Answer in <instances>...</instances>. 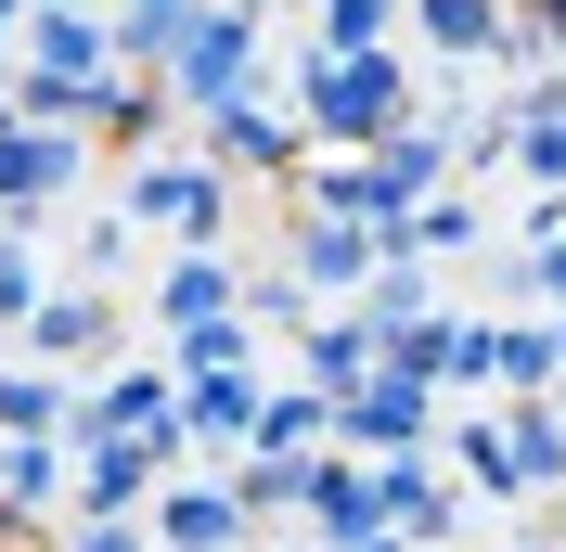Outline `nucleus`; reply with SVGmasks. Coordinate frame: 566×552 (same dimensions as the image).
I'll return each mask as SVG.
<instances>
[{
    "label": "nucleus",
    "mask_w": 566,
    "mask_h": 552,
    "mask_svg": "<svg viewBox=\"0 0 566 552\" xmlns=\"http://www.w3.org/2000/svg\"><path fill=\"white\" fill-rule=\"evenodd\" d=\"M412 65L399 52H296V129L322 141V155H387L399 129H412Z\"/></svg>",
    "instance_id": "1"
},
{
    "label": "nucleus",
    "mask_w": 566,
    "mask_h": 552,
    "mask_svg": "<svg viewBox=\"0 0 566 552\" xmlns=\"http://www.w3.org/2000/svg\"><path fill=\"white\" fill-rule=\"evenodd\" d=\"M116 219L180 232V257H219V244H232V168H207V155H129Z\"/></svg>",
    "instance_id": "2"
},
{
    "label": "nucleus",
    "mask_w": 566,
    "mask_h": 552,
    "mask_svg": "<svg viewBox=\"0 0 566 552\" xmlns=\"http://www.w3.org/2000/svg\"><path fill=\"white\" fill-rule=\"evenodd\" d=\"M258 65H271V39H258V0H207L193 13V39H180V65H168V104L219 116V104H245Z\"/></svg>",
    "instance_id": "3"
},
{
    "label": "nucleus",
    "mask_w": 566,
    "mask_h": 552,
    "mask_svg": "<svg viewBox=\"0 0 566 552\" xmlns=\"http://www.w3.org/2000/svg\"><path fill=\"white\" fill-rule=\"evenodd\" d=\"M65 449H77V437H65ZM180 449H193L180 424H155V437H104V449H77V514H91V527H129L142 501H168V488H180Z\"/></svg>",
    "instance_id": "4"
},
{
    "label": "nucleus",
    "mask_w": 566,
    "mask_h": 552,
    "mask_svg": "<svg viewBox=\"0 0 566 552\" xmlns=\"http://www.w3.org/2000/svg\"><path fill=\"white\" fill-rule=\"evenodd\" d=\"M424 437H438V385L399 373V360L360 399H335V449H360V463H424Z\"/></svg>",
    "instance_id": "5"
},
{
    "label": "nucleus",
    "mask_w": 566,
    "mask_h": 552,
    "mask_svg": "<svg viewBox=\"0 0 566 552\" xmlns=\"http://www.w3.org/2000/svg\"><path fill=\"white\" fill-rule=\"evenodd\" d=\"M77 168H91V141L77 129H27L13 91H0V219H39L52 193H77Z\"/></svg>",
    "instance_id": "6"
},
{
    "label": "nucleus",
    "mask_w": 566,
    "mask_h": 552,
    "mask_svg": "<svg viewBox=\"0 0 566 552\" xmlns=\"http://www.w3.org/2000/svg\"><path fill=\"white\" fill-rule=\"evenodd\" d=\"M310 155H322V141L296 129V116H271L258 91L207 116V168H232V180H310Z\"/></svg>",
    "instance_id": "7"
},
{
    "label": "nucleus",
    "mask_w": 566,
    "mask_h": 552,
    "mask_svg": "<svg viewBox=\"0 0 566 552\" xmlns=\"http://www.w3.org/2000/svg\"><path fill=\"white\" fill-rule=\"evenodd\" d=\"M283 270L310 283L322 309H360V296H374V270H387V244L348 232V219H310V206H296V232H283Z\"/></svg>",
    "instance_id": "8"
},
{
    "label": "nucleus",
    "mask_w": 566,
    "mask_h": 552,
    "mask_svg": "<svg viewBox=\"0 0 566 552\" xmlns=\"http://www.w3.org/2000/svg\"><path fill=\"white\" fill-rule=\"evenodd\" d=\"M155 424H180V373H168V360H129V373L77 385V424H65V437L104 449V437H155Z\"/></svg>",
    "instance_id": "9"
},
{
    "label": "nucleus",
    "mask_w": 566,
    "mask_h": 552,
    "mask_svg": "<svg viewBox=\"0 0 566 552\" xmlns=\"http://www.w3.org/2000/svg\"><path fill=\"white\" fill-rule=\"evenodd\" d=\"M387 360L424 373L438 399H476V385H502V321H424V335H399Z\"/></svg>",
    "instance_id": "10"
},
{
    "label": "nucleus",
    "mask_w": 566,
    "mask_h": 552,
    "mask_svg": "<svg viewBox=\"0 0 566 552\" xmlns=\"http://www.w3.org/2000/svg\"><path fill=\"white\" fill-rule=\"evenodd\" d=\"M399 26H424L438 65H502V52L528 39V13H515V0H412Z\"/></svg>",
    "instance_id": "11"
},
{
    "label": "nucleus",
    "mask_w": 566,
    "mask_h": 552,
    "mask_svg": "<svg viewBox=\"0 0 566 552\" xmlns=\"http://www.w3.org/2000/svg\"><path fill=\"white\" fill-rule=\"evenodd\" d=\"M374 373H387V335L360 309H322L310 335H296V385H322V399H360Z\"/></svg>",
    "instance_id": "12"
},
{
    "label": "nucleus",
    "mask_w": 566,
    "mask_h": 552,
    "mask_svg": "<svg viewBox=\"0 0 566 552\" xmlns=\"http://www.w3.org/2000/svg\"><path fill=\"white\" fill-rule=\"evenodd\" d=\"M258 424H271V385L258 373H193L180 385V437L193 449H258Z\"/></svg>",
    "instance_id": "13"
},
{
    "label": "nucleus",
    "mask_w": 566,
    "mask_h": 552,
    "mask_svg": "<svg viewBox=\"0 0 566 552\" xmlns=\"http://www.w3.org/2000/svg\"><path fill=\"white\" fill-rule=\"evenodd\" d=\"M155 552H245V501H232V476H180L168 501H155Z\"/></svg>",
    "instance_id": "14"
},
{
    "label": "nucleus",
    "mask_w": 566,
    "mask_h": 552,
    "mask_svg": "<svg viewBox=\"0 0 566 552\" xmlns=\"http://www.w3.org/2000/svg\"><path fill=\"white\" fill-rule=\"evenodd\" d=\"M232 309H245V270H232V257H168V270H155V321H168V335L232 321Z\"/></svg>",
    "instance_id": "15"
},
{
    "label": "nucleus",
    "mask_w": 566,
    "mask_h": 552,
    "mask_svg": "<svg viewBox=\"0 0 566 552\" xmlns=\"http://www.w3.org/2000/svg\"><path fill=\"white\" fill-rule=\"evenodd\" d=\"M27 65H52V77H129V65H116V13H39Z\"/></svg>",
    "instance_id": "16"
},
{
    "label": "nucleus",
    "mask_w": 566,
    "mask_h": 552,
    "mask_svg": "<svg viewBox=\"0 0 566 552\" xmlns=\"http://www.w3.org/2000/svg\"><path fill=\"white\" fill-rule=\"evenodd\" d=\"M52 501H77V449H65V437H13V476H0V527L52 514Z\"/></svg>",
    "instance_id": "17"
},
{
    "label": "nucleus",
    "mask_w": 566,
    "mask_h": 552,
    "mask_svg": "<svg viewBox=\"0 0 566 552\" xmlns=\"http://www.w3.org/2000/svg\"><path fill=\"white\" fill-rule=\"evenodd\" d=\"M502 129H515V168H528L541 193H554V206H566V77H541L528 104L502 116Z\"/></svg>",
    "instance_id": "18"
},
{
    "label": "nucleus",
    "mask_w": 566,
    "mask_h": 552,
    "mask_svg": "<svg viewBox=\"0 0 566 552\" xmlns=\"http://www.w3.org/2000/svg\"><path fill=\"white\" fill-rule=\"evenodd\" d=\"M322 449H335V399H322V385H271L258 463H322Z\"/></svg>",
    "instance_id": "19"
},
{
    "label": "nucleus",
    "mask_w": 566,
    "mask_h": 552,
    "mask_svg": "<svg viewBox=\"0 0 566 552\" xmlns=\"http://www.w3.org/2000/svg\"><path fill=\"white\" fill-rule=\"evenodd\" d=\"M502 437H515V488H554V501H566V412H554V399H515Z\"/></svg>",
    "instance_id": "20"
},
{
    "label": "nucleus",
    "mask_w": 566,
    "mask_h": 552,
    "mask_svg": "<svg viewBox=\"0 0 566 552\" xmlns=\"http://www.w3.org/2000/svg\"><path fill=\"white\" fill-rule=\"evenodd\" d=\"M77 424V385L27 373V360H0V437H65Z\"/></svg>",
    "instance_id": "21"
},
{
    "label": "nucleus",
    "mask_w": 566,
    "mask_h": 552,
    "mask_svg": "<svg viewBox=\"0 0 566 552\" xmlns=\"http://www.w3.org/2000/svg\"><path fill=\"white\" fill-rule=\"evenodd\" d=\"M27 347H39V373H52V360H104L116 321H104V296H52V309L27 321Z\"/></svg>",
    "instance_id": "22"
},
{
    "label": "nucleus",
    "mask_w": 566,
    "mask_h": 552,
    "mask_svg": "<svg viewBox=\"0 0 566 552\" xmlns=\"http://www.w3.org/2000/svg\"><path fill=\"white\" fill-rule=\"evenodd\" d=\"M360 321H374V335H424V321H438V283H424V257H387V270H374V296H360Z\"/></svg>",
    "instance_id": "23"
},
{
    "label": "nucleus",
    "mask_w": 566,
    "mask_h": 552,
    "mask_svg": "<svg viewBox=\"0 0 566 552\" xmlns=\"http://www.w3.org/2000/svg\"><path fill=\"white\" fill-rule=\"evenodd\" d=\"M168 373H180V385H193V373H258L245 309H232V321H193V335H168Z\"/></svg>",
    "instance_id": "24"
},
{
    "label": "nucleus",
    "mask_w": 566,
    "mask_h": 552,
    "mask_svg": "<svg viewBox=\"0 0 566 552\" xmlns=\"http://www.w3.org/2000/svg\"><path fill=\"white\" fill-rule=\"evenodd\" d=\"M502 385H515V399H554L566 385V335L554 321H502Z\"/></svg>",
    "instance_id": "25"
},
{
    "label": "nucleus",
    "mask_w": 566,
    "mask_h": 552,
    "mask_svg": "<svg viewBox=\"0 0 566 552\" xmlns=\"http://www.w3.org/2000/svg\"><path fill=\"white\" fill-rule=\"evenodd\" d=\"M39 309H52V283H39V219H13V232H0V321L27 335Z\"/></svg>",
    "instance_id": "26"
},
{
    "label": "nucleus",
    "mask_w": 566,
    "mask_h": 552,
    "mask_svg": "<svg viewBox=\"0 0 566 552\" xmlns=\"http://www.w3.org/2000/svg\"><path fill=\"white\" fill-rule=\"evenodd\" d=\"M232 501H245V527L258 514H310V463H258L245 449V463H232Z\"/></svg>",
    "instance_id": "27"
},
{
    "label": "nucleus",
    "mask_w": 566,
    "mask_h": 552,
    "mask_svg": "<svg viewBox=\"0 0 566 552\" xmlns=\"http://www.w3.org/2000/svg\"><path fill=\"white\" fill-rule=\"evenodd\" d=\"M451 463H463L476 488H490V501H515V437H502L490 412H463V424H451Z\"/></svg>",
    "instance_id": "28"
},
{
    "label": "nucleus",
    "mask_w": 566,
    "mask_h": 552,
    "mask_svg": "<svg viewBox=\"0 0 566 552\" xmlns=\"http://www.w3.org/2000/svg\"><path fill=\"white\" fill-rule=\"evenodd\" d=\"M463 244H476V206H463V180H451V193H438V206L387 244V257H463Z\"/></svg>",
    "instance_id": "29"
},
{
    "label": "nucleus",
    "mask_w": 566,
    "mask_h": 552,
    "mask_svg": "<svg viewBox=\"0 0 566 552\" xmlns=\"http://www.w3.org/2000/svg\"><path fill=\"white\" fill-rule=\"evenodd\" d=\"M412 0H322V52H387V26Z\"/></svg>",
    "instance_id": "30"
},
{
    "label": "nucleus",
    "mask_w": 566,
    "mask_h": 552,
    "mask_svg": "<svg viewBox=\"0 0 566 552\" xmlns=\"http://www.w3.org/2000/svg\"><path fill=\"white\" fill-rule=\"evenodd\" d=\"M245 321H283V335H310V321H322V296H310L296 270H245Z\"/></svg>",
    "instance_id": "31"
},
{
    "label": "nucleus",
    "mask_w": 566,
    "mask_h": 552,
    "mask_svg": "<svg viewBox=\"0 0 566 552\" xmlns=\"http://www.w3.org/2000/svg\"><path fill=\"white\" fill-rule=\"evenodd\" d=\"M528 283H541V309L566 321V206L541 193V219H528Z\"/></svg>",
    "instance_id": "32"
},
{
    "label": "nucleus",
    "mask_w": 566,
    "mask_h": 552,
    "mask_svg": "<svg viewBox=\"0 0 566 552\" xmlns=\"http://www.w3.org/2000/svg\"><path fill=\"white\" fill-rule=\"evenodd\" d=\"M65 552H155V514H129V527H77Z\"/></svg>",
    "instance_id": "33"
},
{
    "label": "nucleus",
    "mask_w": 566,
    "mask_h": 552,
    "mask_svg": "<svg viewBox=\"0 0 566 552\" xmlns=\"http://www.w3.org/2000/svg\"><path fill=\"white\" fill-rule=\"evenodd\" d=\"M27 13H39V0H0V65H27V52H13V39H27Z\"/></svg>",
    "instance_id": "34"
},
{
    "label": "nucleus",
    "mask_w": 566,
    "mask_h": 552,
    "mask_svg": "<svg viewBox=\"0 0 566 552\" xmlns=\"http://www.w3.org/2000/svg\"><path fill=\"white\" fill-rule=\"evenodd\" d=\"M528 26H541V39H554V52H566V0H528Z\"/></svg>",
    "instance_id": "35"
},
{
    "label": "nucleus",
    "mask_w": 566,
    "mask_h": 552,
    "mask_svg": "<svg viewBox=\"0 0 566 552\" xmlns=\"http://www.w3.org/2000/svg\"><path fill=\"white\" fill-rule=\"evenodd\" d=\"M515 552H554V540H515Z\"/></svg>",
    "instance_id": "36"
},
{
    "label": "nucleus",
    "mask_w": 566,
    "mask_h": 552,
    "mask_svg": "<svg viewBox=\"0 0 566 552\" xmlns=\"http://www.w3.org/2000/svg\"><path fill=\"white\" fill-rule=\"evenodd\" d=\"M515 13H528V0H515Z\"/></svg>",
    "instance_id": "37"
},
{
    "label": "nucleus",
    "mask_w": 566,
    "mask_h": 552,
    "mask_svg": "<svg viewBox=\"0 0 566 552\" xmlns=\"http://www.w3.org/2000/svg\"><path fill=\"white\" fill-rule=\"evenodd\" d=\"M554 335H566V321H554Z\"/></svg>",
    "instance_id": "38"
}]
</instances>
